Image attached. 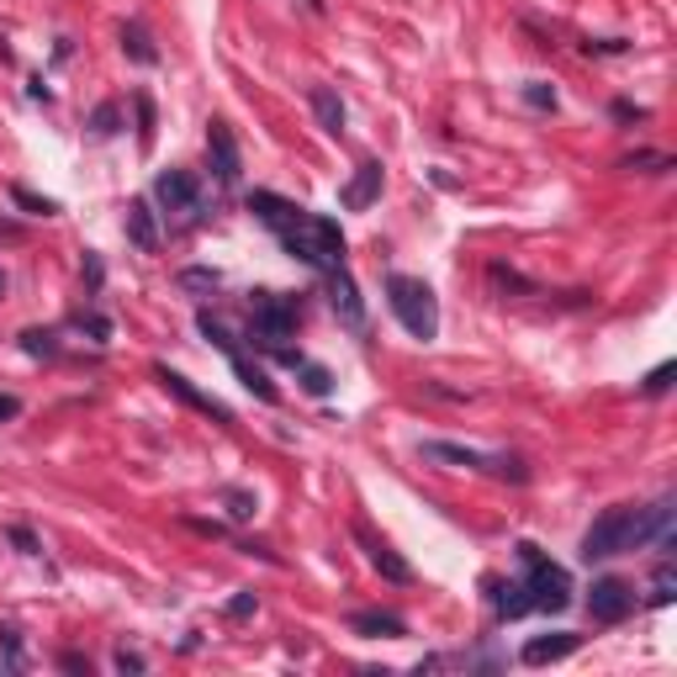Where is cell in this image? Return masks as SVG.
Instances as JSON below:
<instances>
[{
	"mask_svg": "<svg viewBox=\"0 0 677 677\" xmlns=\"http://www.w3.org/2000/svg\"><path fill=\"white\" fill-rule=\"evenodd\" d=\"M249 212L287 243V254H296V260H308L317 270L344 265V233H338V222L317 218V212H308V207H296V201H287V196H275V191H254L249 196Z\"/></svg>",
	"mask_w": 677,
	"mask_h": 677,
	"instance_id": "1",
	"label": "cell"
},
{
	"mask_svg": "<svg viewBox=\"0 0 677 677\" xmlns=\"http://www.w3.org/2000/svg\"><path fill=\"white\" fill-rule=\"evenodd\" d=\"M387 308L413 338H424V344H429V338L439 334V302H435V291L424 287V281H413V275H392L387 281Z\"/></svg>",
	"mask_w": 677,
	"mask_h": 677,
	"instance_id": "2",
	"label": "cell"
},
{
	"mask_svg": "<svg viewBox=\"0 0 677 677\" xmlns=\"http://www.w3.org/2000/svg\"><path fill=\"white\" fill-rule=\"evenodd\" d=\"M519 561H524V598H530V608H566L572 604V577H566V566H556V561L545 556L540 545H519Z\"/></svg>",
	"mask_w": 677,
	"mask_h": 677,
	"instance_id": "3",
	"label": "cell"
},
{
	"mask_svg": "<svg viewBox=\"0 0 677 677\" xmlns=\"http://www.w3.org/2000/svg\"><path fill=\"white\" fill-rule=\"evenodd\" d=\"M629 545H635V508H608V513L593 519V530L582 534V561L593 566V561L619 556Z\"/></svg>",
	"mask_w": 677,
	"mask_h": 677,
	"instance_id": "4",
	"label": "cell"
},
{
	"mask_svg": "<svg viewBox=\"0 0 677 677\" xmlns=\"http://www.w3.org/2000/svg\"><path fill=\"white\" fill-rule=\"evenodd\" d=\"M429 460H450V466H471V471H503L513 482H524V466L519 460H503V456H482V450H466V445H445V439H429L424 445Z\"/></svg>",
	"mask_w": 677,
	"mask_h": 677,
	"instance_id": "5",
	"label": "cell"
},
{
	"mask_svg": "<svg viewBox=\"0 0 677 677\" xmlns=\"http://www.w3.org/2000/svg\"><path fill=\"white\" fill-rule=\"evenodd\" d=\"M291 329H296V313H291L287 302H275V296H260V302H254L249 338H260V344H270V350H287L281 338H291Z\"/></svg>",
	"mask_w": 677,
	"mask_h": 677,
	"instance_id": "6",
	"label": "cell"
},
{
	"mask_svg": "<svg viewBox=\"0 0 677 677\" xmlns=\"http://www.w3.org/2000/svg\"><path fill=\"white\" fill-rule=\"evenodd\" d=\"M629 608H635L629 582H619V577L593 582V593H587V614H593L598 625H619V619H629Z\"/></svg>",
	"mask_w": 677,
	"mask_h": 677,
	"instance_id": "7",
	"label": "cell"
},
{
	"mask_svg": "<svg viewBox=\"0 0 677 677\" xmlns=\"http://www.w3.org/2000/svg\"><path fill=\"white\" fill-rule=\"evenodd\" d=\"M376 196H382V165H376V159H365V165L350 175V186L338 191V207H344V212H365Z\"/></svg>",
	"mask_w": 677,
	"mask_h": 677,
	"instance_id": "8",
	"label": "cell"
},
{
	"mask_svg": "<svg viewBox=\"0 0 677 677\" xmlns=\"http://www.w3.org/2000/svg\"><path fill=\"white\" fill-rule=\"evenodd\" d=\"M154 196L165 201L169 212H191L196 201H201V186H196V175H186V169H165L154 180Z\"/></svg>",
	"mask_w": 677,
	"mask_h": 677,
	"instance_id": "9",
	"label": "cell"
},
{
	"mask_svg": "<svg viewBox=\"0 0 677 677\" xmlns=\"http://www.w3.org/2000/svg\"><path fill=\"white\" fill-rule=\"evenodd\" d=\"M159 382H165V392H175V397H180V403H191L196 413H207V418H218V424H228V418H233V413L222 408L218 397H207V392H196L191 382H186V376H180V371H165V365H159Z\"/></svg>",
	"mask_w": 677,
	"mask_h": 677,
	"instance_id": "10",
	"label": "cell"
},
{
	"mask_svg": "<svg viewBox=\"0 0 677 677\" xmlns=\"http://www.w3.org/2000/svg\"><path fill=\"white\" fill-rule=\"evenodd\" d=\"M207 154H212V169H218L222 186H233L239 180V144L222 122H212V133H207Z\"/></svg>",
	"mask_w": 677,
	"mask_h": 677,
	"instance_id": "11",
	"label": "cell"
},
{
	"mask_svg": "<svg viewBox=\"0 0 677 677\" xmlns=\"http://www.w3.org/2000/svg\"><path fill=\"white\" fill-rule=\"evenodd\" d=\"M582 640L572 629H556V635H534L530 646H524V667H545V662H561V656H572Z\"/></svg>",
	"mask_w": 677,
	"mask_h": 677,
	"instance_id": "12",
	"label": "cell"
},
{
	"mask_svg": "<svg viewBox=\"0 0 677 677\" xmlns=\"http://www.w3.org/2000/svg\"><path fill=\"white\" fill-rule=\"evenodd\" d=\"M329 291H334V308L338 317L350 323V329H365V308H361V296H355V281L344 275V265L329 270Z\"/></svg>",
	"mask_w": 677,
	"mask_h": 677,
	"instance_id": "13",
	"label": "cell"
},
{
	"mask_svg": "<svg viewBox=\"0 0 677 677\" xmlns=\"http://www.w3.org/2000/svg\"><path fill=\"white\" fill-rule=\"evenodd\" d=\"M308 101H313V117H317V127H323V133H344V101L334 96V91H329V85H313V91H308Z\"/></svg>",
	"mask_w": 677,
	"mask_h": 677,
	"instance_id": "14",
	"label": "cell"
},
{
	"mask_svg": "<svg viewBox=\"0 0 677 677\" xmlns=\"http://www.w3.org/2000/svg\"><path fill=\"white\" fill-rule=\"evenodd\" d=\"M365 556H371V566H376L382 577H392V582H413V566H408V561L397 556L392 545H382V540H371V534H365Z\"/></svg>",
	"mask_w": 677,
	"mask_h": 677,
	"instance_id": "15",
	"label": "cell"
},
{
	"mask_svg": "<svg viewBox=\"0 0 677 677\" xmlns=\"http://www.w3.org/2000/svg\"><path fill=\"white\" fill-rule=\"evenodd\" d=\"M127 239L138 243L144 254H154V249H159V228H154V212H148V201H133V207H127Z\"/></svg>",
	"mask_w": 677,
	"mask_h": 677,
	"instance_id": "16",
	"label": "cell"
},
{
	"mask_svg": "<svg viewBox=\"0 0 677 677\" xmlns=\"http://www.w3.org/2000/svg\"><path fill=\"white\" fill-rule=\"evenodd\" d=\"M492 593H498V598H492V608H498L503 619H519V614H530V598H524V582H498Z\"/></svg>",
	"mask_w": 677,
	"mask_h": 677,
	"instance_id": "17",
	"label": "cell"
},
{
	"mask_svg": "<svg viewBox=\"0 0 677 677\" xmlns=\"http://www.w3.org/2000/svg\"><path fill=\"white\" fill-rule=\"evenodd\" d=\"M228 361H233V371H239V382H243L249 392H254L260 403H275V387H270V376L260 371V365H249L243 355H228Z\"/></svg>",
	"mask_w": 677,
	"mask_h": 677,
	"instance_id": "18",
	"label": "cell"
},
{
	"mask_svg": "<svg viewBox=\"0 0 677 677\" xmlns=\"http://www.w3.org/2000/svg\"><path fill=\"white\" fill-rule=\"evenodd\" d=\"M355 629H361V635H387V640L408 635V625H403L397 614H355Z\"/></svg>",
	"mask_w": 677,
	"mask_h": 677,
	"instance_id": "19",
	"label": "cell"
},
{
	"mask_svg": "<svg viewBox=\"0 0 677 677\" xmlns=\"http://www.w3.org/2000/svg\"><path fill=\"white\" fill-rule=\"evenodd\" d=\"M122 49L133 53L138 64H154V59H159V53H154V43H148V32H144L138 22H133V27H122Z\"/></svg>",
	"mask_w": 677,
	"mask_h": 677,
	"instance_id": "20",
	"label": "cell"
},
{
	"mask_svg": "<svg viewBox=\"0 0 677 677\" xmlns=\"http://www.w3.org/2000/svg\"><path fill=\"white\" fill-rule=\"evenodd\" d=\"M228 513H233V519H249V513H254V492H239V487H233V492H228Z\"/></svg>",
	"mask_w": 677,
	"mask_h": 677,
	"instance_id": "21",
	"label": "cell"
},
{
	"mask_svg": "<svg viewBox=\"0 0 677 677\" xmlns=\"http://www.w3.org/2000/svg\"><path fill=\"white\" fill-rule=\"evenodd\" d=\"M652 604H673V566H662V572H656V593H652Z\"/></svg>",
	"mask_w": 677,
	"mask_h": 677,
	"instance_id": "22",
	"label": "cell"
},
{
	"mask_svg": "<svg viewBox=\"0 0 677 677\" xmlns=\"http://www.w3.org/2000/svg\"><path fill=\"white\" fill-rule=\"evenodd\" d=\"M302 387L313 392V397H323V392H329V371H323V365H308V382H302Z\"/></svg>",
	"mask_w": 677,
	"mask_h": 677,
	"instance_id": "23",
	"label": "cell"
},
{
	"mask_svg": "<svg viewBox=\"0 0 677 677\" xmlns=\"http://www.w3.org/2000/svg\"><path fill=\"white\" fill-rule=\"evenodd\" d=\"M524 96L534 101V106H556V91H545V80H530V91Z\"/></svg>",
	"mask_w": 677,
	"mask_h": 677,
	"instance_id": "24",
	"label": "cell"
},
{
	"mask_svg": "<svg viewBox=\"0 0 677 677\" xmlns=\"http://www.w3.org/2000/svg\"><path fill=\"white\" fill-rule=\"evenodd\" d=\"M667 382H673V365H656L652 382H646V392H667Z\"/></svg>",
	"mask_w": 677,
	"mask_h": 677,
	"instance_id": "25",
	"label": "cell"
},
{
	"mask_svg": "<svg viewBox=\"0 0 677 677\" xmlns=\"http://www.w3.org/2000/svg\"><path fill=\"white\" fill-rule=\"evenodd\" d=\"M117 667H122V673H144L148 662H144L138 652H117Z\"/></svg>",
	"mask_w": 677,
	"mask_h": 677,
	"instance_id": "26",
	"label": "cell"
},
{
	"mask_svg": "<svg viewBox=\"0 0 677 677\" xmlns=\"http://www.w3.org/2000/svg\"><path fill=\"white\" fill-rule=\"evenodd\" d=\"M17 201H22V207H32V212H43V218H49V212H53V201H38V196H32V191H17Z\"/></svg>",
	"mask_w": 677,
	"mask_h": 677,
	"instance_id": "27",
	"label": "cell"
},
{
	"mask_svg": "<svg viewBox=\"0 0 677 677\" xmlns=\"http://www.w3.org/2000/svg\"><path fill=\"white\" fill-rule=\"evenodd\" d=\"M11 545H22L27 556H38V540H32V534H27V530H11Z\"/></svg>",
	"mask_w": 677,
	"mask_h": 677,
	"instance_id": "28",
	"label": "cell"
},
{
	"mask_svg": "<svg viewBox=\"0 0 677 677\" xmlns=\"http://www.w3.org/2000/svg\"><path fill=\"white\" fill-rule=\"evenodd\" d=\"M112 122H117V112H112V106H101V112H96V133H112Z\"/></svg>",
	"mask_w": 677,
	"mask_h": 677,
	"instance_id": "29",
	"label": "cell"
},
{
	"mask_svg": "<svg viewBox=\"0 0 677 677\" xmlns=\"http://www.w3.org/2000/svg\"><path fill=\"white\" fill-rule=\"evenodd\" d=\"M249 608H254V598H249V593H243V598H233V604H228V614H233V619H243V614H249Z\"/></svg>",
	"mask_w": 677,
	"mask_h": 677,
	"instance_id": "30",
	"label": "cell"
},
{
	"mask_svg": "<svg viewBox=\"0 0 677 677\" xmlns=\"http://www.w3.org/2000/svg\"><path fill=\"white\" fill-rule=\"evenodd\" d=\"M17 413H22V403H17V397H6V392H0V418H17Z\"/></svg>",
	"mask_w": 677,
	"mask_h": 677,
	"instance_id": "31",
	"label": "cell"
}]
</instances>
